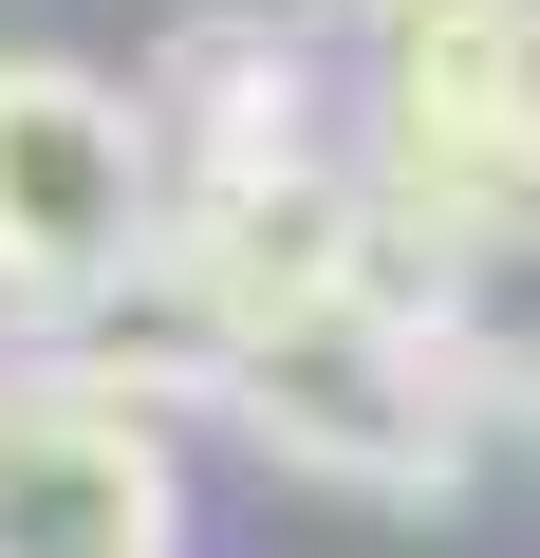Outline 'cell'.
Returning <instances> with one entry per match:
<instances>
[{
    "label": "cell",
    "instance_id": "8",
    "mask_svg": "<svg viewBox=\"0 0 540 558\" xmlns=\"http://www.w3.org/2000/svg\"><path fill=\"white\" fill-rule=\"evenodd\" d=\"M503 205H521V242H540V94H521V131H503Z\"/></svg>",
    "mask_w": 540,
    "mask_h": 558
},
{
    "label": "cell",
    "instance_id": "9",
    "mask_svg": "<svg viewBox=\"0 0 540 558\" xmlns=\"http://www.w3.org/2000/svg\"><path fill=\"white\" fill-rule=\"evenodd\" d=\"M299 20H336V38H392V20H410V0H299Z\"/></svg>",
    "mask_w": 540,
    "mask_h": 558
},
{
    "label": "cell",
    "instance_id": "6",
    "mask_svg": "<svg viewBox=\"0 0 540 558\" xmlns=\"http://www.w3.org/2000/svg\"><path fill=\"white\" fill-rule=\"evenodd\" d=\"M224 354H242V336H224V299L187 279V242H168V223L94 279L75 317H38V373H57V391H94V410H131V428L205 410V391H224Z\"/></svg>",
    "mask_w": 540,
    "mask_h": 558
},
{
    "label": "cell",
    "instance_id": "2",
    "mask_svg": "<svg viewBox=\"0 0 540 558\" xmlns=\"http://www.w3.org/2000/svg\"><path fill=\"white\" fill-rule=\"evenodd\" d=\"M149 242V131L94 57H0V299L75 317Z\"/></svg>",
    "mask_w": 540,
    "mask_h": 558
},
{
    "label": "cell",
    "instance_id": "7",
    "mask_svg": "<svg viewBox=\"0 0 540 558\" xmlns=\"http://www.w3.org/2000/svg\"><path fill=\"white\" fill-rule=\"evenodd\" d=\"M168 242H187L205 299H224V336L317 317V299H355V168L299 149V168H261V186H205V205H168Z\"/></svg>",
    "mask_w": 540,
    "mask_h": 558
},
{
    "label": "cell",
    "instance_id": "4",
    "mask_svg": "<svg viewBox=\"0 0 540 558\" xmlns=\"http://www.w3.org/2000/svg\"><path fill=\"white\" fill-rule=\"evenodd\" d=\"M131 131H149V223L205 205V186H261L317 149V75H299V20H187L149 75H131Z\"/></svg>",
    "mask_w": 540,
    "mask_h": 558
},
{
    "label": "cell",
    "instance_id": "3",
    "mask_svg": "<svg viewBox=\"0 0 540 558\" xmlns=\"http://www.w3.org/2000/svg\"><path fill=\"white\" fill-rule=\"evenodd\" d=\"M0 558H187L168 428L94 410L57 373H0Z\"/></svg>",
    "mask_w": 540,
    "mask_h": 558
},
{
    "label": "cell",
    "instance_id": "1",
    "mask_svg": "<svg viewBox=\"0 0 540 558\" xmlns=\"http://www.w3.org/2000/svg\"><path fill=\"white\" fill-rule=\"evenodd\" d=\"M280 484L373 502V521H447L503 410V336L484 317H392V299H317V317H261L205 391Z\"/></svg>",
    "mask_w": 540,
    "mask_h": 558
},
{
    "label": "cell",
    "instance_id": "5",
    "mask_svg": "<svg viewBox=\"0 0 540 558\" xmlns=\"http://www.w3.org/2000/svg\"><path fill=\"white\" fill-rule=\"evenodd\" d=\"M521 94H540V0H410V20L373 38V149H355V168L503 186Z\"/></svg>",
    "mask_w": 540,
    "mask_h": 558
}]
</instances>
